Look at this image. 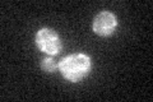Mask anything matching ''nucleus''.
Here are the masks:
<instances>
[{
    "label": "nucleus",
    "instance_id": "obj_1",
    "mask_svg": "<svg viewBox=\"0 0 153 102\" xmlns=\"http://www.w3.org/2000/svg\"><path fill=\"white\" fill-rule=\"evenodd\" d=\"M57 70L65 80L78 83L89 75L92 70V60L88 55L82 52L70 54L57 63Z\"/></svg>",
    "mask_w": 153,
    "mask_h": 102
},
{
    "label": "nucleus",
    "instance_id": "obj_2",
    "mask_svg": "<svg viewBox=\"0 0 153 102\" xmlns=\"http://www.w3.org/2000/svg\"><path fill=\"white\" fill-rule=\"evenodd\" d=\"M35 42L38 50L50 56H55L60 54L61 48H63V42H61L57 32L54 31L52 28H47V27H44L37 31Z\"/></svg>",
    "mask_w": 153,
    "mask_h": 102
},
{
    "label": "nucleus",
    "instance_id": "obj_3",
    "mask_svg": "<svg viewBox=\"0 0 153 102\" xmlns=\"http://www.w3.org/2000/svg\"><path fill=\"white\" fill-rule=\"evenodd\" d=\"M93 32L101 37H108L117 27V19L111 12L103 10L98 13L93 19Z\"/></svg>",
    "mask_w": 153,
    "mask_h": 102
},
{
    "label": "nucleus",
    "instance_id": "obj_4",
    "mask_svg": "<svg viewBox=\"0 0 153 102\" xmlns=\"http://www.w3.org/2000/svg\"><path fill=\"white\" fill-rule=\"evenodd\" d=\"M41 68L44 71L49 73V74H52V73H55L57 70V64L52 57H44V59L41 60Z\"/></svg>",
    "mask_w": 153,
    "mask_h": 102
}]
</instances>
